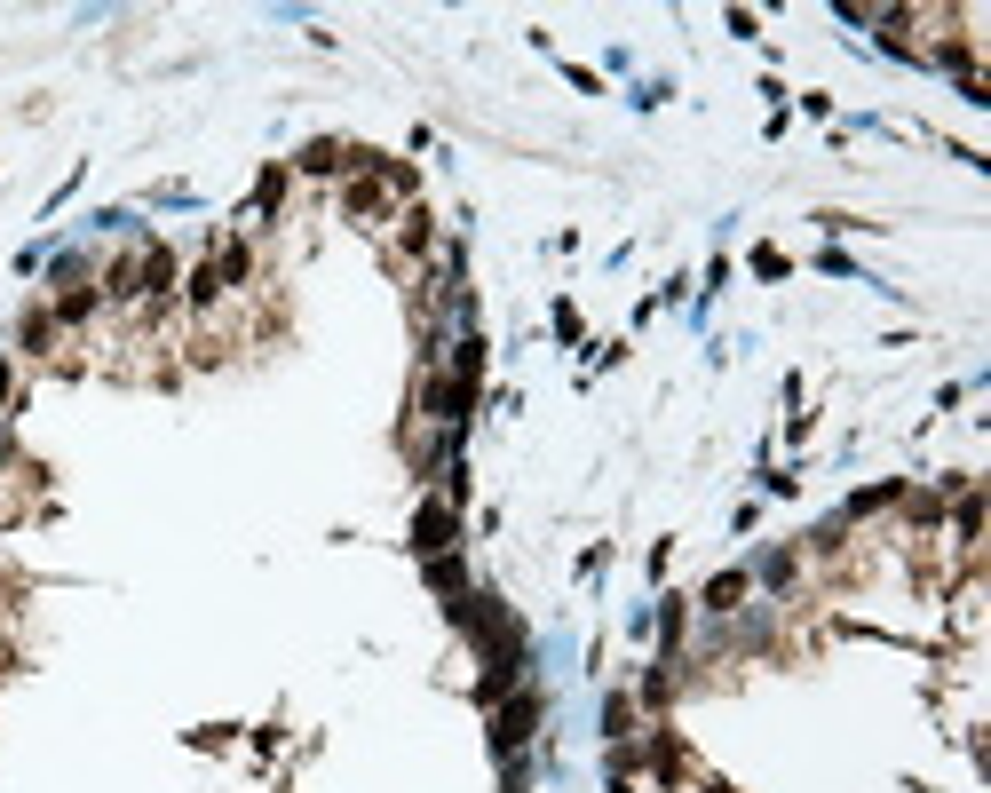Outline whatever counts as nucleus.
<instances>
[{
    "instance_id": "1",
    "label": "nucleus",
    "mask_w": 991,
    "mask_h": 793,
    "mask_svg": "<svg viewBox=\"0 0 991 793\" xmlns=\"http://www.w3.org/2000/svg\"><path fill=\"white\" fill-rule=\"evenodd\" d=\"M452 532H460L452 500H429V508L413 516V556H444V548H452Z\"/></svg>"
},
{
    "instance_id": "2",
    "label": "nucleus",
    "mask_w": 991,
    "mask_h": 793,
    "mask_svg": "<svg viewBox=\"0 0 991 793\" xmlns=\"http://www.w3.org/2000/svg\"><path fill=\"white\" fill-rule=\"evenodd\" d=\"M532 722H540V698H532V690H524V698H516V706H500V730H492V746H500V754H516V746H524V738H532Z\"/></svg>"
},
{
    "instance_id": "3",
    "label": "nucleus",
    "mask_w": 991,
    "mask_h": 793,
    "mask_svg": "<svg viewBox=\"0 0 991 793\" xmlns=\"http://www.w3.org/2000/svg\"><path fill=\"white\" fill-rule=\"evenodd\" d=\"M738 595H746V571H722V579L706 587V611H738Z\"/></svg>"
},
{
    "instance_id": "4",
    "label": "nucleus",
    "mask_w": 991,
    "mask_h": 793,
    "mask_svg": "<svg viewBox=\"0 0 991 793\" xmlns=\"http://www.w3.org/2000/svg\"><path fill=\"white\" fill-rule=\"evenodd\" d=\"M381 207H389V199H381L373 183H349V215H381Z\"/></svg>"
}]
</instances>
